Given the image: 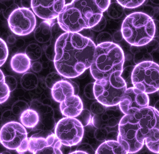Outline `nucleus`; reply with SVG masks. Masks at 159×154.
Listing matches in <instances>:
<instances>
[{
    "mask_svg": "<svg viewBox=\"0 0 159 154\" xmlns=\"http://www.w3.org/2000/svg\"><path fill=\"white\" fill-rule=\"evenodd\" d=\"M95 154H126L127 153L118 141L109 140L101 144L95 151Z\"/></svg>",
    "mask_w": 159,
    "mask_h": 154,
    "instance_id": "nucleus-19",
    "label": "nucleus"
},
{
    "mask_svg": "<svg viewBox=\"0 0 159 154\" xmlns=\"http://www.w3.org/2000/svg\"><path fill=\"white\" fill-rule=\"evenodd\" d=\"M76 118L80 121L83 127L89 125L92 122V117L91 113L87 109H83L81 113Z\"/></svg>",
    "mask_w": 159,
    "mask_h": 154,
    "instance_id": "nucleus-27",
    "label": "nucleus"
},
{
    "mask_svg": "<svg viewBox=\"0 0 159 154\" xmlns=\"http://www.w3.org/2000/svg\"><path fill=\"white\" fill-rule=\"evenodd\" d=\"M131 82L133 87L146 94L157 92L159 89V65L152 61L137 64L132 70Z\"/></svg>",
    "mask_w": 159,
    "mask_h": 154,
    "instance_id": "nucleus-6",
    "label": "nucleus"
},
{
    "mask_svg": "<svg viewBox=\"0 0 159 154\" xmlns=\"http://www.w3.org/2000/svg\"><path fill=\"white\" fill-rule=\"evenodd\" d=\"M133 116L140 127L138 131L137 138L144 135L152 129L159 128V111L154 107L148 105L143 108L134 113Z\"/></svg>",
    "mask_w": 159,
    "mask_h": 154,
    "instance_id": "nucleus-14",
    "label": "nucleus"
},
{
    "mask_svg": "<svg viewBox=\"0 0 159 154\" xmlns=\"http://www.w3.org/2000/svg\"><path fill=\"white\" fill-rule=\"evenodd\" d=\"M39 121L38 113L33 110H25L20 116V121L24 127L32 128L36 126Z\"/></svg>",
    "mask_w": 159,
    "mask_h": 154,
    "instance_id": "nucleus-21",
    "label": "nucleus"
},
{
    "mask_svg": "<svg viewBox=\"0 0 159 154\" xmlns=\"http://www.w3.org/2000/svg\"><path fill=\"white\" fill-rule=\"evenodd\" d=\"M125 57L119 45L112 42L98 44L90 71L95 80L107 79L116 72H122Z\"/></svg>",
    "mask_w": 159,
    "mask_h": 154,
    "instance_id": "nucleus-3",
    "label": "nucleus"
},
{
    "mask_svg": "<svg viewBox=\"0 0 159 154\" xmlns=\"http://www.w3.org/2000/svg\"><path fill=\"white\" fill-rule=\"evenodd\" d=\"M112 37L110 34L107 32H102L98 35L97 38L98 44L104 42H112Z\"/></svg>",
    "mask_w": 159,
    "mask_h": 154,
    "instance_id": "nucleus-32",
    "label": "nucleus"
},
{
    "mask_svg": "<svg viewBox=\"0 0 159 154\" xmlns=\"http://www.w3.org/2000/svg\"><path fill=\"white\" fill-rule=\"evenodd\" d=\"M51 93L54 100L59 103L67 97L75 94L73 87L67 79L56 82L51 88Z\"/></svg>",
    "mask_w": 159,
    "mask_h": 154,
    "instance_id": "nucleus-16",
    "label": "nucleus"
},
{
    "mask_svg": "<svg viewBox=\"0 0 159 154\" xmlns=\"http://www.w3.org/2000/svg\"><path fill=\"white\" fill-rule=\"evenodd\" d=\"M149 101L148 94L131 87L126 89L118 105L124 115H133L137 111L148 106Z\"/></svg>",
    "mask_w": 159,
    "mask_h": 154,
    "instance_id": "nucleus-11",
    "label": "nucleus"
},
{
    "mask_svg": "<svg viewBox=\"0 0 159 154\" xmlns=\"http://www.w3.org/2000/svg\"><path fill=\"white\" fill-rule=\"evenodd\" d=\"M62 80V76L57 73H52L47 77L46 83L47 86L51 89L53 85L57 82Z\"/></svg>",
    "mask_w": 159,
    "mask_h": 154,
    "instance_id": "nucleus-29",
    "label": "nucleus"
},
{
    "mask_svg": "<svg viewBox=\"0 0 159 154\" xmlns=\"http://www.w3.org/2000/svg\"><path fill=\"white\" fill-rule=\"evenodd\" d=\"M62 146L54 134H50L47 138H28V151L33 154H63Z\"/></svg>",
    "mask_w": 159,
    "mask_h": 154,
    "instance_id": "nucleus-13",
    "label": "nucleus"
},
{
    "mask_svg": "<svg viewBox=\"0 0 159 154\" xmlns=\"http://www.w3.org/2000/svg\"><path fill=\"white\" fill-rule=\"evenodd\" d=\"M31 60L39 59L42 54L41 48L36 44H29L25 50V53Z\"/></svg>",
    "mask_w": 159,
    "mask_h": 154,
    "instance_id": "nucleus-24",
    "label": "nucleus"
},
{
    "mask_svg": "<svg viewBox=\"0 0 159 154\" xmlns=\"http://www.w3.org/2000/svg\"><path fill=\"white\" fill-rule=\"evenodd\" d=\"M0 142L6 148L16 150L19 154L28 151L27 131L19 123L11 122L2 127Z\"/></svg>",
    "mask_w": 159,
    "mask_h": 154,
    "instance_id": "nucleus-7",
    "label": "nucleus"
},
{
    "mask_svg": "<svg viewBox=\"0 0 159 154\" xmlns=\"http://www.w3.org/2000/svg\"><path fill=\"white\" fill-rule=\"evenodd\" d=\"M122 72H116L109 78L96 80L93 91L95 99L104 106H117L125 91L127 84L121 77Z\"/></svg>",
    "mask_w": 159,
    "mask_h": 154,
    "instance_id": "nucleus-5",
    "label": "nucleus"
},
{
    "mask_svg": "<svg viewBox=\"0 0 159 154\" xmlns=\"http://www.w3.org/2000/svg\"><path fill=\"white\" fill-rule=\"evenodd\" d=\"M107 134V131L105 130V131H104L103 129H98L94 133V135L97 139L100 141L104 140L106 138V135Z\"/></svg>",
    "mask_w": 159,
    "mask_h": 154,
    "instance_id": "nucleus-37",
    "label": "nucleus"
},
{
    "mask_svg": "<svg viewBox=\"0 0 159 154\" xmlns=\"http://www.w3.org/2000/svg\"><path fill=\"white\" fill-rule=\"evenodd\" d=\"M50 21L46 20L40 24L34 31V36L36 41L41 43H45L50 40L52 36Z\"/></svg>",
    "mask_w": 159,
    "mask_h": 154,
    "instance_id": "nucleus-20",
    "label": "nucleus"
},
{
    "mask_svg": "<svg viewBox=\"0 0 159 154\" xmlns=\"http://www.w3.org/2000/svg\"><path fill=\"white\" fill-rule=\"evenodd\" d=\"M101 119L103 121H107L109 120V117L107 114H104L102 116H101Z\"/></svg>",
    "mask_w": 159,
    "mask_h": 154,
    "instance_id": "nucleus-45",
    "label": "nucleus"
},
{
    "mask_svg": "<svg viewBox=\"0 0 159 154\" xmlns=\"http://www.w3.org/2000/svg\"><path fill=\"white\" fill-rule=\"evenodd\" d=\"M16 39L15 36L13 35H11L8 37V42L9 44H14V43L16 42Z\"/></svg>",
    "mask_w": 159,
    "mask_h": 154,
    "instance_id": "nucleus-44",
    "label": "nucleus"
},
{
    "mask_svg": "<svg viewBox=\"0 0 159 154\" xmlns=\"http://www.w3.org/2000/svg\"><path fill=\"white\" fill-rule=\"evenodd\" d=\"M117 2L126 9H135L141 6L146 0H116Z\"/></svg>",
    "mask_w": 159,
    "mask_h": 154,
    "instance_id": "nucleus-26",
    "label": "nucleus"
},
{
    "mask_svg": "<svg viewBox=\"0 0 159 154\" xmlns=\"http://www.w3.org/2000/svg\"><path fill=\"white\" fill-rule=\"evenodd\" d=\"M5 82L9 89L10 91H13L16 88L17 81L14 77L11 76L5 77Z\"/></svg>",
    "mask_w": 159,
    "mask_h": 154,
    "instance_id": "nucleus-34",
    "label": "nucleus"
},
{
    "mask_svg": "<svg viewBox=\"0 0 159 154\" xmlns=\"http://www.w3.org/2000/svg\"><path fill=\"white\" fill-rule=\"evenodd\" d=\"M60 108L62 114L65 117L76 118L83 109V105L80 98L74 94L60 102Z\"/></svg>",
    "mask_w": 159,
    "mask_h": 154,
    "instance_id": "nucleus-15",
    "label": "nucleus"
},
{
    "mask_svg": "<svg viewBox=\"0 0 159 154\" xmlns=\"http://www.w3.org/2000/svg\"><path fill=\"white\" fill-rule=\"evenodd\" d=\"M31 60L25 53H20L14 55L11 60V67L14 72L18 73H24L31 67Z\"/></svg>",
    "mask_w": 159,
    "mask_h": 154,
    "instance_id": "nucleus-18",
    "label": "nucleus"
},
{
    "mask_svg": "<svg viewBox=\"0 0 159 154\" xmlns=\"http://www.w3.org/2000/svg\"><path fill=\"white\" fill-rule=\"evenodd\" d=\"M8 24L10 29L15 34L24 36L30 34L35 29L36 17L29 8H18L8 17Z\"/></svg>",
    "mask_w": 159,
    "mask_h": 154,
    "instance_id": "nucleus-10",
    "label": "nucleus"
},
{
    "mask_svg": "<svg viewBox=\"0 0 159 154\" xmlns=\"http://www.w3.org/2000/svg\"><path fill=\"white\" fill-rule=\"evenodd\" d=\"M139 128L133 115H124L120 120L117 141L127 154L137 153L144 145L138 139L137 133Z\"/></svg>",
    "mask_w": 159,
    "mask_h": 154,
    "instance_id": "nucleus-8",
    "label": "nucleus"
},
{
    "mask_svg": "<svg viewBox=\"0 0 159 154\" xmlns=\"http://www.w3.org/2000/svg\"><path fill=\"white\" fill-rule=\"evenodd\" d=\"M68 79V81L70 82L73 87L74 90V94L75 95H78L80 91V88H79V84L77 83V82H73L71 80H70L69 79Z\"/></svg>",
    "mask_w": 159,
    "mask_h": 154,
    "instance_id": "nucleus-41",
    "label": "nucleus"
},
{
    "mask_svg": "<svg viewBox=\"0 0 159 154\" xmlns=\"http://www.w3.org/2000/svg\"><path fill=\"white\" fill-rule=\"evenodd\" d=\"M110 3L111 0H73L57 17L58 25L65 32L90 29L101 20Z\"/></svg>",
    "mask_w": 159,
    "mask_h": 154,
    "instance_id": "nucleus-2",
    "label": "nucleus"
},
{
    "mask_svg": "<svg viewBox=\"0 0 159 154\" xmlns=\"http://www.w3.org/2000/svg\"><path fill=\"white\" fill-rule=\"evenodd\" d=\"M118 124V121L115 118H112L109 119L108 120V126L109 127H113L116 126Z\"/></svg>",
    "mask_w": 159,
    "mask_h": 154,
    "instance_id": "nucleus-43",
    "label": "nucleus"
},
{
    "mask_svg": "<svg viewBox=\"0 0 159 154\" xmlns=\"http://www.w3.org/2000/svg\"><path fill=\"white\" fill-rule=\"evenodd\" d=\"M114 40L116 42L121 41L123 39L122 33L121 31H118L114 34L113 36Z\"/></svg>",
    "mask_w": 159,
    "mask_h": 154,
    "instance_id": "nucleus-42",
    "label": "nucleus"
},
{
    "mask_svg": "<svg viewBox=\"0 0 159 154\" xmlns=\"http://www.w3.org/2000/svg\"><path fill=\"white\" fill-rule=\"evenodd\" d=\"M76 150L82 151L84 154H95V151L90 145L83 143L78 146Z\"/></svg>",
    "mask_w": 159,
    "mask_h": 154,
    "instance_id": "nucleus-33",
    "label": "nucleus"
},
{
    "mask_svg": "<svg viewBox=\"0 0 159 154\" xmlns=\"http://www.w3.org/2000/svg\"><path fill=\"white\" fill-rule=\"evenodd\" d=\"M9 51L6 43L0 38V67L2 66L7 59Z\"/></svg>",
    "mask_w": 159,
    "mask_h": 154,
    "instance_id": "nucleus-28",
    "label": "nucleus"
},
{
    "mask_svg": "<svg viewBox=\"0 0 159 154\" xmlns=\"http://www.w3.org/2000/svg\"><path fill=\"white\" fill-rule=\"evenodd\" d=\"M134 66H128L126 68L123 69L122 73L121 74V77L123 78V80L126 82V84H132L131 82V76L132 70Z\"/></svg>",
    "mask_w": 159,
    "mask_h": 154,
    "instance_id": "nucleus-30",
    "label": "nucleus"
},
{
    "mask_svg": "<svg viewBox=\"0 0 159 154\" xmlns=\"http://www.w3.org/2000/svg\"><path fill=\"white\" fill-rule=\"evenodd\" d=\"M105 107L103 105L97 101L92 103L90 106V110L91 113L94 114L99 115L103 113L105 110Z\"/></svg>",
    "mask_w": 159,
    "mask_h": 154,
    "instance_id": "nucleus-31",
    "label": "nucleus"
},
{
    "mask_svg": "<svg viewBox=\"0 0 159 154\" xmlns=\"http://www.w3.org/2000/svg\"><path fill=\"white\" fill-rule=\"evenodd\" d=\"M154 108L157 111H159V100H158V102H156Z\"/></svg>",
    "mask_w": 159,
    "mask_h": 154,
    "instance_id": "nucleus-46",
    "label": "nucleus"
},
{
    "mask_svg": "<svg viewBox=\"0 0 159 154\" xmlns=\"http://www.w3.org/2000/svg\"><path fill=\"white\" fill-rule=\"evenodd\" d=\"M65 5V0H31V7L34 13L47 21L57 18Z\"/></svg>",
    "mask_w": 159,
    "mask_h": 154,
    "instance_id": "nucleus-12",
    "label": "nucleus"
},
{
    "mask_svg": "<svg viewBox=\"0 0 159 154\" xmlns=\"http://www.w3.org/2000/svg\"><path fill=\"white\" fill-rule=\"evenodd\" d=\"M32 69L35 72H39L42 69V66L40 63L39 62H34L31 66Z\"/></svg>",
    "mask_w": 159,
    "mask_h": 154,
    "instance_id": "nucleus-40",
    "label": "nucleus"
},
{
    "mask_svg": "<svg viewBox=\"0 0 159 154\" xmlns=\"http://www.w3.org/2000/svg\"><path fill=\"white\" fill-rule=\"evenodd\" d=\"M121 32L123 38L131 46L142 47L153 40L156 34V26L150 16L137 12L125 18Z\"/></svg>",
    "mask_w": 159,
    "mask_h": 154,
    "instance_id": "nucleus-4",
    "label": "nucleus"
},
{
    "mask_svg": "<svg viewBox=\"0 0 159 154\" xmlns=\"http://www.w3.org/2000/svg\"><path fill=\"white\" fill-rule=\"evenodd\" d=\"M84 129L76 118L65 117L58 121L55 128V135L62 145L76 146L80 143L84 136Z\"/></svg>",
    "mask_w": 159,
    "mask_h": 154,
    "instance_id": "nucleus-9",
    "label": "nucleus"
},
{
    "mask_svg": "<svg viewBox=\"0 0 159 154\" xmlns=\"http://www.w3.org/2000/svg\"><path fill=\"white\" fill-rule=\"evenodd\" d=\"M96 45L79 33L65 32L55 44V68L66 79L77 78L91 66Z\"/></svg>",
    "mask_w": 159,
    "mask_h": 154,
    "instance_id": "nucleus-1",
    "label": "nucleus"
},
{
    "mask_svg": "<svg viewBox=\"0 0 159 154\" xmlns=\"http://www.w3.org/2000/svg\"><path fill=\"white\" fill-rule=\"evenodd\" d=\"M21 83L24 89L27 90H32L37 87L39 83V79L34 74L26 73L22 76Z\"/></svg>",
    "mask_w": 159,
    "mask_h": 154,
    "instance_id": "nucleus-22",
    "label": "nucleus"
},
{
    "mask_svg": "<svg viewBox=\"0 0 159 154\" xmlns=\"http://www.w3.org/2000/svg\"><path fill=\"white\" fill-rule=\"evenodd\" d=\"M94 83H90L85 87L84 95L89 100H96L93 91Z\"/></svg>",
    "mask_w": 159,
    "mask_h": 154,
    "instance_id": "nucleus-35",
    "label": "nucleus"
},
{
    "mask_svg": "<svg viewBox=\"0 0 159 154\" xmlns=\"http://www.w3.org/2000/svg\"><path fill=\"white\" fill-rule=\"evenodd\" d=\"M101 120H102V119L100 118L99 115H95L94 117L92 118V122L94 126L98 128L101 127V124L102 123Z\"/></svg>",
    "mask_w": 159,
    "mask_h": 154,
    "instance_id": "nucleus-38",
    "label": "nucleus"
},
{
    "mask_svg": "<svg viewBox=\"0 0 159 154\" xmlns=\"http://www.w3.org/2000/svg\"><path fill=\"white\" fill-rule=\"evenodd\" d=\"M106 20L105 18L103 16L101 18V20L99 21V22L96 25H95V26H93L90 29H92V30L95 31V32H99V31H102L104 29L105 27H106Z\"/></svg>",
    "mask_w": 159,
    "mask_h": 154,
    "instance_id": "nucleus-36",
    "label": "nucleus"
},
{
    "mask_svg": "<svg viewBox=\"0 0 159 154\" xmlns=\"http://www.w3.org/2000/svg\"><path fill=\"white\" fill-rule=\"evenodd\" d=\"M11 91L5 82V76L0 69V104L8 99Z\"/></svg>",
    "mask_w": 159,
    "mask_h": 154,
    "instance_id": "nucleus-23",
    "label": "nucleus"
},
{
    "mask_svg": "<svg viewBox=\"0 0 159 154\" xmlns=\"http://www.w3.org/2000/svg\"><path fill=\"white\" fill-rule=\"evenodd\" d=\"M123 8L121 5L118 2L110 3L107 8L108 15L112 18L117 19L120 17L123 14Z\"/></svg>",
    "mask_w": 159,
    "mask_h": 154,
    "instance_id": "nucleus-25",
    "label": "nucleus"
},
{
    "mask_svg": "<svg viewBox=\"0 0 159 154\" xmlns=\"http://www.w3.org/2000/svg\"><path fill=\"white\" fill-rule=\"evenodd\" d=\"M144 55L143 53L141 52H137L135 54L134 58L135 63L138 64L141 62H143V61Z\"/></svg>",
    "mask_w": 159,
    "mask_h": 154,
    "instance_id": "nucleus-39",
    "label": "nucleus"
},
{
    "mask_svg": "<svg viewBox=\"0 0 159 154\" xmlns=\"http://www.w3.org/2000/svg\"><path fill=\"white\" fill-rule=\"evenodd\" d=\"M159 128H154L150 130L144 135L138 137L140 143L145 144L149 150L152 152L159 154Z\"/></svg>",
    "mask_w": 159,
    "mask_h": 154,
    "instance_id": "nucleus-17",
    "label": "nucleus"
}]
</instances>
